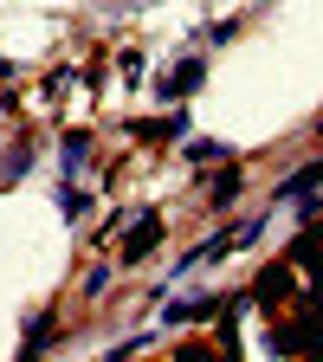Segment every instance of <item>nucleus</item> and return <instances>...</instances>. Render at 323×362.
Wrapping results in <instances>:
<instances>
[{
  "mask_svg": "<svg viewBox=\"0 0 323 362\" xmlns=\"http://www.w3.org/2000/svg\"><path fill=\"white\" fill-rule=\"evenodd\" d=\"M201 71H207L201 59H194V65H181V71H168V78H162V98H188V90L201 84Z\"/></svg>",
  "mask_w": 323,
  "mask_h": 362,
  "instance_id": "obj_2",
  "label": "nucleus"
},
{
  "mask_svg": "<svg viewBox=\"0 0 323 362\" xmlns=\"http://www.w3.org/2000/svg\"><path fill=\"white\" fill-rule=\"evenodd\" d=\"M226 156H233L226 143H188V162H226Z\"/></svg>",
  "mask_w": 323,
  "mask_h": 362,
  "instance_id": "obj_4",
  "label": "nucleus"
},
{
  "mask_svg": "<svg viewBox=\"0 0 323 362\" xmlns=\"http://www.w3.org/2000/svg\"><path fill=\"white\" fill-rule=\"evenodd\" d=\"M207 310H220V304H213V298H188V304H175L168 317H175V324H201Z\"/></svg>",
  "mask_w": 323,
  "mask_h": 362,
  "instance_id": "obj_3",
  "label": "nucleus"
},
{
  "mask_svg": "<svg viewBox=\"0 0 323 362\" xmlns=\"http://www.w3.org/2000/svg\"><path fill=\"white\" fill-rule=\"evenodd\" d=\"M155 240H162V220H155V214H143V220H136V233H129V246H123V259H143Z\"/></svg>",
  "mask_w": 323,
  "mask_h": 362,
  "instance_id": "obj_1",
  "label": "nucleus"
},
{
  "mask_svg": "<svg viewBox=\"0 0 323 362\" xmlns=\"http://www.w3.org/2000/svg\"><path fill=\"white\" fill-rule=\"evenodd\" d=\"M181 362H207V356H201V349H188V356H181Z\"/></svg>",
  "mask_w": 323,
  "mask_h": 362,
  "instance_id": "obj_5",
  "label": "nucleus"
}]
</instances>
